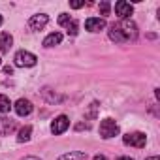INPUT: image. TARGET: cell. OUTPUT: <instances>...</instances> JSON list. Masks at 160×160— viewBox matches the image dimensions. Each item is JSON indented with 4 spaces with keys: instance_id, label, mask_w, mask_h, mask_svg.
<instances>
[{
    "instance_id": "6da1fadb",
    "label": "cell",
    "mask_w": 160,
    "mask_h": 160,
    "mask_svg": "<svg viewBox=\"0 0 160 160\" xmlns=\"http://www.w3.org/2000/svg\"><path fill=\"white\" fill-rule=\"evenodd\" d=\"M109 38L117 43H124V42H132L138 38V27L134 21L130 19H122L119 23H113L109 27Z\"/></svg>"
},
{
    "instance_id": "7a4b0ae2",
    "label": "cell",
    "mask_w": 160,
    "mask_h": 160,
    "mask_svg": "<svg viewBox=\"0 0 160 160\" xmlns=\"http://www.w3.org/2000/svg\"><path fill=\"white\" fill-rule=\"evenodd\" d=\"M13 62L17 68H32V66H36L38 57L30 51H17L13 57Z\"/></svg>"
},
{
    "instance_id": "3957f363",
    "label": "cell",
    "mask_w": 160,
    "mask_h": 160,
    "mask_svg": "<svg viewBox=\"0 0 160 160\" xmlns=\"http://www.w3.org/2000/svg\"><path fill=\"white\" fill-rule=\"evenodd\" d=\"M119 134V124L113 121V119H104L100 122V136L104 139H109V138H115Z\"/></svg>"
},
{
    "instance_id": "277c9868",
    "label": "cell",
    "mask_w": 160,
    "mask_h": 160,
    "mask_svg": "<svg viewBox=\"0 0 160 160\" xmlns=\"http://www.w3.org/2000/svg\"><path fill=\"white\" fill-rule=\"evenodd\" d=\"M122 141H124V145L141 149V147H145V143H147V136H145L143 132H130V134H126V136L122 138Z\"/></svg>"
},
{
    "instance_id": "5b68a950",
    "label": "cell",
    "mask_w": 160,
    "mask_h": 160,
    "mask_svg": "<svg viewBox=\"0 0 160 160\" xmlns=\"http://www.w3.org/2000/svg\"><path fill=\"white\" fill-rule=\"evenodd\" d=\"M68 126H70V119H68L66 115H58V117L51 122V132H53L55 136H58V134H64V132L68 130Z\"/></svg>"
},
{
    "instance_id": "8992f818",
    "label": "cell",
    "mask_w": 160,
    "mask_h": 160,
    "mask_svg": "<svg viewBox=\"0 0 160 160\" xmlns=\"http://www.w3.org/2000/svg\"><path fill=\"white\" fill-rule=\"evenodd\" d=\"M115 13L122 19H130V15L134 13V6L130 2H124V0H119V2H115Z\"/></svg>"
},
{
    "instance_id": "52a82bcc",
    "label": "cell",
    "mask_w": 160,
    "mask_h": 160,
    "mask_svg": "<svg viewBox=\"0 0 160 160\" xmlns=\"http://www.w3.org/2000/svg\"><path fill=\"white\" fill-rule=\"evenodd\" d=\"M85 28L89 32H100L106 28V19L104 17H89L85 21Z\"/></svg>"
},
{
    "instance_id": "ba28073f",
    "label": "cell",
    "mask_w": 160,
    "mask_h": 160,
    "mask_svg": "<svg viewBox=\"0 0 160 160\" xmlns=\"http://www.w3.org/2000/svg\"><path fill=\"white\" fill-rule=\"evenodd\" d=\"M13 108H15V113H17L19 117H27V115L32 113V104H30V100H27V98H19Z\"/></svg>"
},
{
    "instance_id": "9c48e42d",
    "label": "cell",
    "mask_w": 160,
    "mask_h": 160,
    "mask_svg": "<svg viewBox=\"0 0 160 160\" xmlns=\"http://www.w3.org/2000/svg\"><path fill=\"white\" fill-rule=\"evenodd\" d=\"M47 23H49V17H47L45 13H38V15H32V17L28 19V27H30L32 30H42Z\"/></svg>"
},
{
    "instance_id": "30bf717a",
    "label": "cell",
    "mask_w": 160,
    "mask_h": 160,
    "mask_svg": "<svg viewBox=\"0 0 160 160\" xmlns=\"http://www.w3.org/2000/svg\"><path fill=\"white\" fill-rule=\"evenodd\" d=\"M15 130V121L8 117H0V136H8Z\"/></svg>"
},
{
    "instance_id": "8fae6325",
    "label": "cell",
    "mask_w": 160,
    "mask_h": 160,
    "mask_svg": "<svg viewBox=\"0 0 160 160\" xmlns=\"http://www.w3.org/2000/svg\"><path fill=\"white\" fill-rule=\"evenodd\" d=\"M12 43H13V36L10 32H2V34H0V51H2V53H8L12 49Z\"/></svg>"
},
{
    "instance_id": "7c38bea8",
    "label": "cell",
    "mask_w": 160,
    "mask_h": 160,
    "mask_svg": "<svg viewBox=\"0 0 160 160\" xmlns=\"http://www.w3.org/2000/svg\"><path fill=\"white\" fill-rule=\"evenodd\" d=\"M62 42V34L60 32H51L49 36H45V40H43V47H55V45H58Z\"/></svg>"
},
{
    "instance_id": "4fadbf2b",
    "label": "cell",
    "mask_w": 160,
    "mask_h": 160,
    "mask_svg": "<svg viewBox=\"0 0 160 160\" xmlns=\"http://www.w3.org/2000/svg\"><path fill=\"white\" fill-rule=\"evenodd\" d=\"M58 160H87V154L83 151H70V152L62 154Z\"/></svg>"
},
{
    "instance_id": "5bb4252c",
    "label": "cell",
    "mask_w": 160,
    "mask_h": 160,
    "mask_svg": "<svg viewBox=\"0 0 160 160\" xmlns=\"http://www.w3.org/2000/svg\"><path fill=\"white\" fill-rule=\"evenodd\" d=\"M30 134H32V126H23V128L19 130L17 141H19V143H25V141H28V139H30Z\"/></svg>"
},
{
    "instance_id": "9a60e30c",
    "label": "cell",
    "mask_w": 160,
    "mask_h": 160,
    "mask_svg": "<svg viewBox=\"0 0 160 160\" xmlns=\"http://www.w3.org/2000/svg\"><path fill=\"white\" fill-rule=\"evenodd\" d=\"M12 108H13V106H12L10 98H8L6 94H0V113H10Z\"/></svg>"
},
{
    "instance_id": "2e32d148",
    "label": "cell",
    "mask_w": 160,
    "mask_h": 160,
    "mask_svg": "<svg viewBox=\"0 0 160 160\" xmlns=\"http://www.w3.org/2000/svg\"><path fill=\"white\" fill-rule=\"evenodd\" d=\"M70 23H72V17H70L68 13H60V15H58V25H60V27H68Z\"/></svg>"
},
{
    "instance_id": "e0dca14e",
    "label": "cell",
    "mask_w": 160,
    "mask_h": 160,
    "mask_svg": "<svg viewBox=\"0 0 160 160\" xmlns=\"http://www.w3.org/2000/svg\"><path fill=\"white\" fill-rule=\"evenodd\" d=\"M66 28H68V34H70V36H75V34H77V28H79V23H77L75 19H72V23H70Z\"/></svg>"
},
{
    "instance_id": "ac0fdd59",
    "label": "cell",
    "mask_w": 160,
    "mask_h": 160,
    "mask_svg": "<svg viewBox=\"0 0 160 160\" xmlns=\"http://www.w3.org/2000/svg\"><path fill=\"white\" fill-rule=\"evenodd\" d=\"M109 12H111V4L108 2V0L100 2V13H102V15H109Z\"/></svg>"
},
{
    "instance_id": "d6986e66",
    "label": "cell",
    "mask_w": 160,
    "mask_h": 160,
    "mask_svg": "<svg viewBox=\"0 0 160 160\" xmlns=\"http://www.w3.org/2000/svg\"><path fill=\"white\" fill-rule=\"evenodd\" d=\"M83 6H85V2H70V8H73V10H79Z\"/></svg>"
},
{
    "instance_id": "ffe728a7",
    "label": "cell",
    "mask_w": 160,
    "mask_h": 160,
    "mask_svg": "<svg viewBox=\"0 0 160 160\" xmlns=\"http://www.w3.org/2000/svg\"><path fill=\"white\" fill-rule=\"evenodd\" d=\"M75 128H77V130H83V128H85V130H89V124H77Z\"/></svg>"
},
{
    "instance_id": "44dd1931",
    "label": "cell",
    "mask_w": 160,
    "mask_h": 160,
    "mask_svg": "<svg viewBox=\"0 0 160 160\" xmlns=\"http://www.w3.org/2000/svg\"><path fill=\"white\" fill-rule=\"evenodd\" d=\"M92 160H108V158H106V156H104V154H96V156H94V158H92Z\"/></svg>"
},
{
    "instance_id": "7402d4cb",
    "label": "cell",
    "mask_w": 160,
    "mask_h": 160,
    "mask_svg": "<svg viewBox=\"0 0 160 160\" xmlns=\"http://www.w3.org/2000/svg\"><path fill=\"white\" fill-rule=\"evenodd\" d=\"M21 160H40L38 156H25V158H21Z\"/></svg>"
},
{
    "instance_id": "603a6c76",
    "label": "cell",
    "mask_w": 160,
    "mask_h": 160,
    "mask_svg": "<svg viewBox=\"0 0 160 160\" xmlns=\"http://www.w3.org/2000/svg\"><path fill=\"white\" fill-rule=\"evenodd\" d=\"M117 160H134V158H130V156H119Z\"/></svg>"
},
{
    "instance_id": "cb8c5ba5",
    "label": "cell",
    "mask_w": 160,
    "mask_h": 160,
    "mask_svg": "<svg viewBox=\"0 0 160 160\" xmlns=\"http://www.w3.org/2000/svg\"><path fill=\"white\" fill-rule=\"evenodd\" d=\"M145 160H160L158 156H149V158H145Z\"/></svg>"
},
{
    "instance_id": "d4e9b609",
    "label": "cell",
    "mask_w": 160,
    "mask_h": 160,
    "mask_svg": "<svg viewBox=\"0 0 160 160\" xmlns=\"http://www.w3.org/2000/svg\"><path fill=\"white\" fill-rule=\"evenodd\" d=\"M0 25H2V15H0Z\"/></svg>"
},
{
    "instance_id": "484cf974",
    "label": "cell",
    "mask_w": 160,
    "mask_h": 160,
    "mask_svg": "<svg viewBox=\"0 0 160 160\" xmlns=\"http://www.w3.org/2000/svg\"><path fill=\"white\" fill-rule=\"evenodd\" d=\"M0 66H2V58H0Z\"/></svg>"
}]
</instances>
